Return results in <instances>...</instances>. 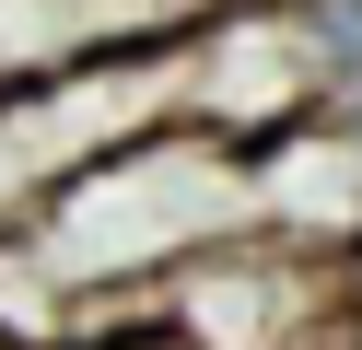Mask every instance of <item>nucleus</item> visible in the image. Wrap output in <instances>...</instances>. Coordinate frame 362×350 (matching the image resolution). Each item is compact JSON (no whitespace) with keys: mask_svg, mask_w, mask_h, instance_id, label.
<instances>
[{"mask_svg":"<svg viewBox=\"0 0 362 350\" xmlns=\"http://www.w3.org/2000/svg\"><path fill=\"white\" fill-rule=\"evenodd\" d=\"M339 350H362V327H351V339H339Z\"/></svg>","mask_w":362,"mask_h":350,"instance_id":"nucleus-1","label":"nucleus"}]
</instances>
